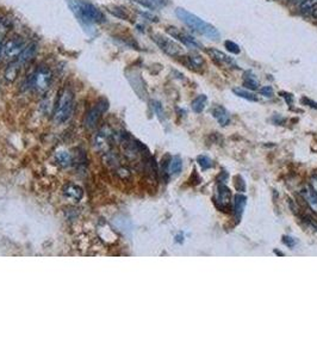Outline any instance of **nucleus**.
<instances>
[{
    "instance_id": "f257e3e1",
    "label": "nucleus",
    "mask_w": 317,
    "mask_h": 358,
    "mask_svg": "<svg viewBox=\"0 0 317 358\" xmlns=\"http://www.w3.org/2000/svg\"><path fill=\"white\" fill-rule=\"evenodd\" d=\"M67 4L77 21L88 34L89 30L93 31L94 26L105 22L104 13L91 2L85 0H67Z\"/></svg>"
},
{
    "instance_id": "f03ea898",
    "label": "nucleus",
    "mask_w": 317,
    "mask_h": 358,
    "mask_svg": "<svg viewBox=\"0 0 317 358\" xmlns=\"http://www.w3.org/2000/svg\"><path fill=\"white\" fill-rule=\"evenodd\" d=\"M175 15H177V17L183 22L186 26H189V28L193 30V31L198 32V34L203 35V36L208 37V39L210 40L219 39V32L215 26L207 23L205 21H203L202 18L198 17V16L189 12L188 10L178 7V9L175 10Z\"/></svg>"
},
{
    "instance_id": "7ed1b4c3",
    "label": "nucleus",
    "mask_w": 317,
    "mask_h": 358,
    "mask_svg": "<svg viewBox=\"0 0 317 358\" xmlns=\"http://www.w3.org/2000/svg\"><path fill=\"white\" fill-rule=\"evenodd\" d=\"M74 110V94L69 89H63L56 104L54 119L58 123H64L70 118Z\"/></svg>"
},
{
    "instance_id": "20e7f679",
    "label": "nucleus",
    "mask_w": 317,
    "mask_h": 358,
    "mask_svg": "<svg viewBox=\"0 0 317 358\" xmlns=\"http://www.w3.org/2000/svg\"><path fill=\"white\" fill-rule=\"evenodd\" d=\"M51 80H53L51 70L47 66H40L29 77L28 88L34 90L37 93L43 94L49 89Z\"/></svg>"
},
{
    "instance_id": "39448f33",
    "label": "nucleus",
    "mask_w": 317,
    "mask_h": 358,
    "mask_svg": "<svg viewBox=\"0 0 317 358\" xmlns=\"http://www.w3.org/2000/svg\"><path fill=\"white\" fill-rule=\"evenodd\" d=\"M26 47L25 42L21 37H11L2 43L1 47V55L2 58L7 60H16L21 55V51Z\"/></svg>"
},
{
    "instance_id": "423d86ee",
    "label": "nucleus",
    "mask_w": 317,
    "mask_h": 358,
    "mask_svg": "<svg viewBox=\"0 0 317 358\" xmlns=\"http://www.w3.org/2000/svg\"><path fill=\"white\" fill-rule=\"evenodd\" d=\"M151 39L156 43V45H158L160 49L164 51V53H166L167 55L173 56V58L184 55L183 47L179 43L175 42V41L170 40L166 36H162V35H153Z\"/></svg>"
},
{
    "instance_id": "0eeeda50",
    "label": "nucleus",
    "mask_w": 317,
    "mask_h": 358,
    "mask_svg": "<svg viewBox=\"0 0 317 358\" xmlns=\"http://www.w3.org/2000/svg\"><path fill=\"white\" fill-rule=\"evenodd\" d=\"M109 108V103L106 102L105 99H100L93 108H92L91 111L87 113L85 118V124L87 128H93L98 121L100 119V117L103 116V113L107 110Z\"/></svg>"
},
{
    "instance_id": "6e6552de",
    "label": "nucleus",
    "mask_w": 317,
    "mask_h": 358,
    "mask_svg": "<svg viewBox=\"0 0 317 358\" xmlns=\"http://www.w3.org/2000/svg\"><path fill=\"white\" fill-rule=\"evenodd\" d=\"M167 34H169L173 39L180 41V42L188 48H192V49H194V48L202 47V45H200L198 41H196L193 37L190 36V35H188V34H185V32L180 31L178 28L169 26V28H167Z\"/></svg>"
},
{
    "instance_id": "1a4fd4ad",
    "label": "nucleus",
    "mask_w": 317,
    "mask_h": 358,
    "mask_svg": "<svg viewBox=\"0 0 317 358\" xmlns=\"http://www.w3.org/2000/svg\"><path fill=\"white\" fill-rule=\"evenodd\" d=\"M230 201H232V191L226 184H218L217 192H216L215 203L221 210H226L229 208Z\"/></svg>"
},
{
    "instance_id": "9d476101",
    "label": "nucleus",
    "mask_w": 317,
    "mask_h": 358,
    "mask_svg": "<svg viewBox=\"0 0 317 358\" xmlns=\"http://www.w3.org/2000/svg\"><path fill=\"white\" fill-rule=\"evenodd\" d=\"M207 53L211 56V59L215 60V61L219 65H223V66L228 67H237L234 59L230 58V56L227 55V54L223 53V51L216 49V48H208Z\"/></svg>"
},
{
    "instance_id": "9b49d317",
    "label": "nucleus",
    "mask_w": 317,
    "mask_h": 358,
    "mask_svg": "<svg viewBox=\"0 0 317 358\" xmlns=\"http://www.w3.org/2000/svg\"><path fill=\"white\" fill-rule=\"evenodd\" d=\"M300 195L308 203L309 207L311 208V210H314V213L317 214V190L314 186L307 185L300 191Z\"/></svg>"
},
{
    "instance_id": "f8f14e48",
    "label": "nucleus",
    "mask_w": 317,
    "mask_h": 358,
    "mask_svg": "<svg viewBox=\"0 0 317 358\" xmlns=\"http://www.w3.org/2000/svg\"><path fill=\"white\" fill-rule=\"evenodd\" d=\"M21 62L18 61L17 59L12 60L9 65H7L6 69L4 72V78L7 83H13L18 77V73H20L21 69Z\"/></svg>"
},
{
    "instance_id": "ddd939ff",
    "label": "nucleus",
    "mask_w": 317,
    "mask_h": 358,
    "mask_svg": "<svg viewBox=\"0 0 317 358\" xmlns=\"http://www.w3.org/2000/svg\"><path fill=\"white\" fill-rule=\"evenodd\" d=\"M211 113L212 116L217 119V122L221 126H227L230 122V116L229 112L224 109L223 107H219V105H216L212 110H211Z\"/></svg>"
},
{
    "instance_id": "4468645a",
    "label": "nucleus",
    "mask_w": 317,
    "mask_h": 358,
    "mask_svg": "<svg viewBox=\"0 0 317 358\" xmlns=\"http://www.w3.org/2000/svg\"><path fill=\"white\" fill-rule=\"evenodd\" d=\"M246 204H247V199L243 195L237 194L235 195L234 197V213L235 216H236L237 221H240V219L242 218L243 210H245Z\"/></svg>"
},
{
    "instance_id": "2eb2a0df",
    "label": "nucleus",
    "mask_w": 317,
    "mask_h": 358,
    "mask_svg": "<svg viewBox=\"0 0 317 358\" xmlns=\"http://www.w3.org/2000/svg\"><path fill=\"white\" fill-rule=\"evenodd\" d=\"M36 50H37V48H36V45H35V43L28 45L25 48H24V50L21 51V54L18 56L17 60L21 62V65L30 62L32 59L35 58V55H36Z\"/></svg>"
},
{
    "instance_id": "dca6fc26",
    "label": "nucleus",
    "mask_w": 317,
    "mask_h": 358,
    "mask_svg": "<svg viewBox=\"0 0 317 358\" xmlns=\"http://www.w3.org/2000/svg\"><path fill=\"white\" fill-rule=\"evenodd\" d=\"M64 195L69 199L75 200V201H79L83 197L84 191L80 186L75 185V184H68V185L64 188Z\"/></svg>"
},
{
    "instance_id": "f3484780",
    "label": "nucleus",
    "mask_w": 317,
    "mask_h": 358,
    "mask_svg": "<svg viewBox=\"0 0 317 358\" xmlns=\"http://www.w3.org/2000/svg\"><path fill=\"white\" fill-rule=\"evenodd\" d=\"M207 103H208V97L205 96V94H200V96L196 97V98L193 99V102H192V110L197 113L203 112V110H204L205 107H207Z\"/></svg>"
},
{
    "instance_id": "a211bd4d",
    "label": "nucleus",
    "mask_w": 317,
    "mask_h": 358,
    "mask_svg": "<svg viewBox=\"0 0 317 358\" xmlns=\"http://www.w3.org/2000/svg\"><path fill=\"white\" fill-rule=\"evenodd\" d=\"M232 92H234L237 97H240V98L249 100V102H259V98L255 96V94L252 93V92H249V91H247V90H245L242 88L232 89Z\"/></svg>"
},
{
    "instance_id": "6ab92c4d",
    "label": "nucleus",
    "mask_w": 317,
    "mask_h": 358,
    "mask_svg": "<svg viewBox=\"0 0 317 358\" xmlns=\"http://www.w3.org/2000/svg\"><path fill=\"white\" fill-rule=\"evenodd\" d=\"M183 170V161H181L180 157H174L169 162V171L172 176H178Z\"/></svg>"
},
{
    "instance_id": "aec40b11",
    "label": "nucleus",
    "mask_w": 317,
    "mask_h": 358,
    "mask_svg": "<svg viewBox=\"0 0 317 358\" xmlns=\"http://www.w3.org/2000/svg\"><path fill=\"white\" fill-rule=\"evenodd\" d=\"M243 86H246V88L251 90H256L259 88V81L253 73L251 72L246 73L245 77H243Z\"/></svg>"
},
{
    "instance_id": "412c9836",
    "label": "nucleus",
    "mask_w": 317,
    "mask_h": 358,
    "mask_svg": "<svg viewBox=\"0 0 317 358\" xmlns=\"http://www.w3.org/2000/svg\"><path fill=\"white\" fill-rule=\"evenodd\" d=\"M188 59H189V64H190V66H191V68L199 69L204 66V59H203L199 54H196V53L190 54V55L188 56Z\"/></svg>"
},
{
    "instance_id": "4be33fe9",
    "label": "nucleus",
    "mask_w": 317,
    "mask_h": 358,
    "mask_svg": "<svg viewBox=\"0 0 317 358\" xmlns=\"http://www.w3.org/2000/svg\"><path fill=\"white\" fill-rule=\"evenodd\" d=\"M167 4L166 0H142V5L149 9H160Z\"/></svg>"
},
{
    "instance_id": "5701e85b",
    "label": "nucleus",
    "mask_w": 317,
    "mask_h": 358,
    "mask_svg": "<svg viewBox=\"0 0 317 358\" xmlns=\"http://www.w3.org/2000/svg\"><path fill=\"white\" fill-rule=\"evenodd\" d=\"M56 160H58L60 165L66 167L69 166L70 162H72V157L67 152H60V153H58V156H56Z\"/></svg>"
},
{
    "instance_id": "b1692460",
    "label": "nucleus",
    "mask_w": 317,
    "mask_h": 358,
    "mask_svg": "<svg viewBox=\"0 0 317 358\" xmlns=\"http://www.w3.org/2000/svg\"><path fill=\"white\" fill-rule=\"evenodd\" d=\"M316 5H317V0H303V1L300 2L299 7H300V11H302V12L311 13V11H313V9L316 6Z\"/></svg>"
},
{
    "instance_id": "393cba45",
    "label": "nucleus",
    "mask_w": 317,
    "mask_h": 358,
    "mask_svg": "<svg viewBox=\"0 0 317 358\" xmlns=\"http://www.w3.org/2000/svg\"><path fill=\"white\" fill-rule=\"evenodd\" d=\"M197 161H198V164L200 165L203 171L209 170L212 167V161H211V159L209 158L208 156H199L198 158H197Z\"/></svg>"
},
{
    "instance_id": "a878e982",
    "label": "nucleus",
    "mask_w": 317,
    "mask_h": 358,
    "mask_svg": "<svg viewBox=\"0 0 317 358\" xmlns=\"http://www.w3.org/2000/svg\"><path fill=\"white\" fill-rule=\"evenodd\" d=\"M224 47L227 48V50L230 51L232 54H240L241 53V48L238 47V45H236L235 42H232V41H226L224 42Z\"/></svg>"
},
{
    "instance_id": "bb28decb",
    "label": "nucleus",
    "mask_w": 317,
    "mask_h": 358,
    "mask_svg": "<svg viewBox=\"0 0 317 358\" xmlns=\"http://www.w3.org/2000/svg\"><path fill=\"white\" fill-rule=\"evenodd\" d=\"M260 93L265 97H273L275 91H273V89L271 86H265V88L260 89Z\"/></svg>"
},
{
    "instance_id": "cd10ccee",
    "label": "nucleus",
    "mask_w": 317,
    "mask_h": 358,
    "mask_svg": "<svg viewBox=\"0 0 317 358\" xmlns=\"http://www.w3.org/2000/svg\"><path fill=\"white\" fill-rule=\"evenodd\" d=\"M153 107H154V110H155V112L158 113L159 117H160V118L164 117V111H162V107H161V104H160V103H158V102H154V105H153Z\"/></svg>"
},
{
    "instance_id": "c85d7f7f",
    "label": "nucleus",
    "mask_w": 317,
    "mask_h": 358,
    "mask_svg": "<svg viewBox=\"0 0 317 358\" xmlns=\"http://www.w3.org/2000/svg\"><path fill=\"white\" fill-rule=\"evenodd\" d=\"M283 241L286 246H289V247H294V246L296 245V241H295L294 238L291 237H284Z\"/></svg>"
},
{
    "instance_id": "c756f323",
    "label": "nucleus",
    "mask_w": 317,
    "mask_h": 358,
    "mask_svg": "<svg viewBox=\"0 0 317 358\" xmlns=\"http://www.w3.org/2000/svg\"><path fill=\"white\" fill-rule=\"evenodd\" d=\"M302 100L304 103H307V104H310V107L314 108V109H317V103L314 102V100H311V99H309V98H303Z\"/></svg>"
},
{
    "instance_id": "7c9ffc66",
    "label": "nucleus",
    "mask_w": 317,
    "mask_h": 358,
    "mask_svg": "<svg viewBox=\"0 0 317 358\" xmlns=\"http://www.w3.org/2000/svg\"><path fill=\"white\" fill-rule=\"evenodd\" d=\"M310 15H311V16H313V17H314V18H315V20H317V5H316V6H315V7H314V9H313V11H311V13H310Z\"/></svg>"
}]
</instances>
